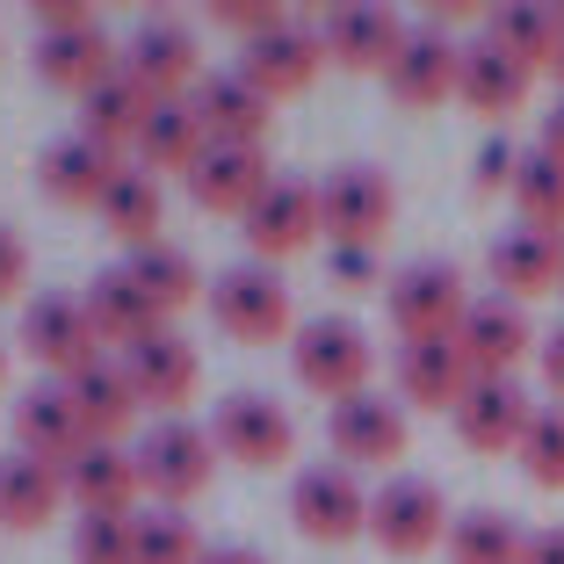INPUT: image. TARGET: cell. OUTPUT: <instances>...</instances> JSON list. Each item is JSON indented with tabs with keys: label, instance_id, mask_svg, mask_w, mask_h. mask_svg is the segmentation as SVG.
<instances>
[{
	"label": "cell",
	"instance_id": "6da1fadb",
	"mask_svg": "<svg viewBox=\"0 0 564 564\" xmlns=\"http://www.w3.org/2000/svg\"><path fill=\"white\" fill-rule=\"evenodd\" d=\"M210 318L217 333H232L239 348H275V340H297V304H290V282L268 275L261 261H232L210 275Z\"/></svg>",
	"mask_w": 564,
	"mask_h": 564
},
{
	"label": "cell",
	"instance_id": "7a4b0ae2",
	"mask_svg": "<svg viewBox=\"0 0 564 564\" xmlns=\"http://www.w3.org/2000/svg\"><path fill=\"white\" fill-rule=\"evenodd\" d=\"M290 369H297L304 391H318L326 405H348L369 391V369H377V348L355 318H304L297 340H290Z\"/></svg>",
	"mask_w": 564,
	"mask_h": 564
},
{
	"label": "cell",
	"instance_id": "3957f363",
	"mask_svg": "<svg viewBox=\"0 0 564 564\" xmlns=\"http://www.w3.org/2000/svg\"><path fill=\"white\" fill-rule=\"evenodd\" d=\"M470 282L456 275L448 261H413L391 275V290H383V312H391V326H399V348L405 340H456L470 318Z\"/></svg>",
	"mask_w": 564,
	"mask_h": 564
},
{
	"label": "cell",
	"instance_id": "277c9868",
	"mask_svg": "<svg viewBox=\"0 0 564 564\" xmlns=\"http://www.w3.org/2000/svg\"><path fill=\"white\" fill-rule=\"evenodd\" d=\"M399 217V188L383 182V166L348 160L318 182V225H326V247H383Z\"/></svg>",
	"mask_w": 564,
	"mask_h": 564
},
{
	"label": "cell",
	"instance_id": "5b68a950",
	"mask_svg": "<svg viewBox=\"0 0 564 564\" xmlns=\"http://www.w3.org/2000/svg\"><path fill=\"white\" fill-rule=\"evenodd\" d=\"M369 507H377V499L362 492V478H355L340 456H333V464H304L297 485H290V521H297V535H312V543H326V550L369 535Z\"/></svg>",
	"mask_w": 564,
	"mask_h": 564
},
{
	"label": "cell",
	"instance_id": "8992f818",
	"mask_svg": "<svg viewBox=\"0 0 564 564\" xmlns=\"http://www.w3.org/2000/svg\"><path fill=\"white\" fill-rule=\"evenodd\" d=\"M210 442H217V456H232L247 470H282L297 456V420L282 413L268 391H225L210 413Z\"/></svg>",
	"mask_w": 564,
	"mask_h": 564
},
{
	"label": "cell",
	"instance_id": "52a82bcc",
	"mask_svg": "<svg viewBox=\"0 0 564 564\" xmlns=\"http://www.w3.org/2000/svg\"><path fill=\"white\" fill-rule=\"evenodd\" d=\"M22 355H30L36 369H51V377L66 383V377H80L87 362H101V333H95V318H87V304L80 297H66V290H44L36 304H22Z\"/></svg>",
	"mask_w": 564,
	"mask_h": 564
},
{
	"label": "cell",
	"instance_id": "ba28073f",
	"mask_svg": "<svg viewBox=\"0 0 564 564\" xmlns=\"http://www.w3.org/2000/svg\"><path fill=\"white\" fill-rule=\"evenodd\" d=\"M138 456V478L160 507H182V499L210 492V470H217V442L210 427H188V420H160L145 442L131 448Z\"/></svg>",
	"mask_w": 564,
	"mask_h": 564
},
{
	"label": "cell",
	"instance_id": "9c48e42d",
	"mask_svg": "<svg viewBox=\"0 0 564 564\" xmlns=\"http://www.w3.org/2000/svg\"><path fill=\"white\" fill-rule=\"evenodd\" d=\"M239 232H247V253L261 268L304 253L318 232H326V225H318V182H304V174H275V182L261 188V203L239 217Z\"/></svg>",
	"mask_w": 564,
	"mask_h": 564
},
{
	"label": "cell",
	"instance_id": "30bf717a",
	"mask_svg": "<svg viewBox=\"0 0 564 564\" xmlns=\"http://www.w3.org/2000/svg\"><path fill=\"white\" fill-rule=\"evenodd\" d=\"M123 73L145 87L152 101H188L203 80V51H196V30L182 15H145L123 44Z\"/></svg>",
	"mask_w": 564,
	"mask_h": 564
},
{
	"label": "cell",
	"instance_id": "8fae6325",
	"mask_svg": "<svg viewBox=\"0 0 564 564\" xmlns=\"http://www.w3.org/2000/svg\"><path fill=\"white\" fill-rule=\"evenodd\" d=\"M123 73V44L101 30L95 15L80 22H58V30H36V80L58 87V95H95L101 80H117Z\"/></svg>",
	"mask_w": 564,
	"mask_h": 564
},
{
	"label": "cell",
	"instance_id": "7c38bea8",
	"mask_svg": "<svg viewBox=\"0 0 564 564\" xmlns=\"http://www.w3.org/2000/svg\"><path fill=\"white\" fill-rule=\"evenodd\" d=\"M448 529H456L448 499L427 478H391L377 492V507H369V543L391 550V557H427V550L448 543Z\"/></svg>",
	"mask_w": 564,
	"mask_h": 564
},
{
	"label": "cell",
	"instance_id": "4fadbf2b",
	"mask_svg": "<svg viewBox=\"0 0 564 564\" xmlns=\"http://www.w3.org/2000/svg\"><path fill=\"white\" fill-rule=\"evenodd\" d=\"M535 413H543V405H535L514 377H478L448 420H456V442H464L470 456H521Z\"/></svg>",
	"mask_w": 564,
	"mask_h": 564
},
{
	"label": "cell",
	"instance_id": "5bb4252c",
	"mask_svg": "<svg viewBox=\"0 0 564 564\" xmlns=\"http://www.w3.org/2000/svg\"><path fill=\"white\" fill-rule=\"evenodd\" d=\"M318 66H326V36H318L312 22H275L268 36L239 44V80L268 101L304 95V87L318 80Z\"/></svg>",
	"mask_w": 564,
	"mask_h": 564
},
{
	"label": "cell",
	"instance_id": "9a60e30c",
	"mask_svg": "<svg viewBox=\"0 0 564 564\" xmlns=\"http://www.w3.org/2000/svg\"><path fill=\"white\" fill-rule=\"evenodd\" d=\"M123 152L95 145V138H58V145L36 152V188H44V203H58V210H101L109 203V188L123 182Z\"/></svg>",
	"mask_w": 564,
	"mask_h": 564
},
{
	"label": "cell",
	"instance_id": "2e32d148",
	"mask_svg": "<svg viewBox=\"0 0 564 564\" xmlns=\"http://www.w3.org/2000/svg\"><path fill=\"white\" fill-rule=\"evenodd\" d=\"M326 434L333 448H340V464L362 470V464H399L405 448H413V427H405V405L399 399H383V391H362V399L348 405H333L326 413Z\"/></svg>",
	"mask_w": 564,
	"mask_h": 564
},
{
	"label": "cell",
	"instance_id": "e0dca14e",
	"mask_svg": "<svg viewBox=\"0 0 564 564\" xmlns=\"http://www.w3.org/2000/svg\"><path fill=\"white\" fill-rule=\"evenodd\" d=\"M318 36H326V58L348 73H391V58L405 51V22L391 15V8H369V0H340V8H326V22H318Z\"/></svg>",
	"mask_w": 564,
	"mask_h": 564
},
{
	"label": "cell",
	"instance_id": "ac0fdd59",
	"mask_svg": "<svg viewBox=\"0 0 564 564\" xmlns=\"http://www.w3.org/2000/svg\"><path fill=\"white\" fill-rule=\"evenodd\" d=\"M123 377H131V391L152 405V413H166V420H182V405L203 391V362H196V348H188L182 333H152V340H138L131 355H123Z\"/></svg>",
	"mask_w": 564,
	"mask_h": 564
},
{
	"label": "cell",
	"instance_id": "d6986e66",
	"mask_svg": "<svg viewBox=\"0 0 564 564\" xmlns=\"http://www.w3.org/2000/svg\"><path fill=\"white\" fill-rule=\"evenodd\" d=\"M456 80H464V44L442 30H413L405 51L391 58V73H383L399 109H442V101H456Z\"/></svg>",
	"mask_w": 564,
	"mask_h": 564
},
{
	"label": "cell",
	"instance_id": "ffe728a7",
	"mask_svg": "<svg viewBox=\"0 0 564 564\" xmlns=\"http://www.w3.org/2000/svg\"><path fill=\"white\" fill-rule=\"evenodd\" d=\"M485 268H492L499 297H550V290H564V232H535V225H514V232H499L492 247H485Z\"/></svg>",
	"mask_w": 564,
	"mask_h": 564
},
{
	"label": "cell",
	"instance_id": "44dd1931",
	"mask_svg": "<svg viewBox=\"0 0 564 564\" xmlns=\"http://www.w3.org/2000/svg\"><path fill=\"white\" fill-rule=\"evenodd\" d=\"M535 340H543V333L529 326V312H521L514 297H499V290L470 304L464 333H456V348H464V362L478 369V377H514V362L535 355Z\"/></svg>",
	"mask_w": 564,
	"mask_h": 564
},
{
	"label": "cell",
	"instance_id": "7402d4cb",
	"mask_svg": "<svg viewBox=\"0 0 564 564\" xmlns=\"http://www.w3.org/2000/svg\"><path fill=\"white\" fill-rule=\"evenodd\" d=\"M15 448L36 456V464H51V470H73L80 448H95L80 413H73V399H66V383H36V391L15 399Z\"/></svg>",
	"mask_w": 564,
	"mask_h": 564
},
{
	"label": "cell",
	"instance_id": "603a6c76",
	"mask_svg": "<svg viewBox=\"0 0 564 564\" xmlns=\"http://www.w3.org/2000/svg\"><path fill=\"white\" fill-rule=\"evenodd\" d=\"M268 182H275V174H268L261 145H210L196 160V174H188V203L210 210V217H247Z\"/></svg>",
	"mask_w": 564,
	"mask_h": 564
},
{
	"label": "cell",
	"instance_id": "cb8c5ba5",
	"mask_svg": "<svg viewBox=\"0 0 564 564\" xmlns=\"http://www.w3.org/2000/svg\"><path fill=\"white\" fill-rule=\"evenodd\" d=\"M391 377H399V399L405 405H420V413H456L464 391L478 383V369L464 362L456 340H405L399 362H391Z\"/></svg>",
	"mask_w": 564,
	"mask_h": 564
},
{
	"label": "cell",
	"instance_id": "d4e9b609",
	"mask_svg": "<svg viewBox=\"0 0 564 564\" xmlns=\"http://www.w3.org/2000/svg\"><path fill=\"white\" fill-rule=\"evenodd\" d=\"M80 304H87V318H95L101 348H123V355H131L138 340H152V333L166 326L160 304H152L145 290L131 282V268H123V261H117V268H95V282L80 290Z\"/></svg>",
	"mask_w": 564,
	"mask_h": 564
},
{
	"label": "cell",
	"instance_id": "484cf974",
	"mask_svg": "<svg viewBox=\"0 0 564 564\" xmlns=\"http://www.w3.org/2000/svg\"><path fill=\"white\" fill-rule=\"evenodd\" d=\"M188 109H196V123L210 131V145H261L268 123H275V101L253 95L239 73H203Z\"/></svg>",
	"mask_w": 564,
	"mask_h": 564
},
{
	"label": "cell",
	"instance_id": "4316f807",
	"mask_svg": "<svg viewBox=\"0 0 564 564\" xmlns=\"http://www.w3.org/2000/svg\"><path fill=\"white\" fill-rule=\"evenodd\" d=\"M66 399H73V413H80V427H87V442H101V448H117L123 434H131V420H138V391H131V377H123V362H87L80 377H66Z\"/></svg>",
	"mask_w": 564,
	"mask_h": 564
},
{
	"label": "cell",
	"instance_id": "83f0119b",
	"mask_svg": "<svg viewBox=\"0 0 564 564\" xmlns=\"http://www.w3.org/2000/svg\"><path fill=\"white\" fill-rule=\"evenodd\" d=\"M58 507H73L66 470H51V464H36V456H22V448H8V456H0V529L36 535L44 521H58Z\"/></svg>",
	"mask_w": 564,
	"mask_h": 564
},
{
	"label": "cell",
	"instance_id": "f1b7e54d",
	"mask_svg": "<svg viewBox=\"0 0 564 564\" xmlns=\"http://www.w3.org/2000/svg\"><path fill=\"white\" fill-rule=\"evenodd\" d=\"M138 492H145V478H138V456L131 448H80V464L66 470V499L80 507V514H138Z\"/></svg>",
	"mask_w": 564,
	"mask_h": 564
},
{
	"label": "cell",
	"instance_id": "f546056e",
	"mask_svg": "<svg viewBox=\"0 0 564 564\" xmlns=\"http://www.w3.org/2000/svg\"><path fill=\"white\" fill-rule=\"evenodd\" d=\"M485 44H499L514 66H529V73H557V58H564V22H557V8L514 0V8H492V15H485Z\"/></svg>",
	"mask_w": 564,
	"mask_h": 564
},
{
	"label": "cell",
	"instance_id": "4dcf8cb0",
	"mask_svg": "<svg viewBox=\"0 0 564 564\" xmlns=\"http://www.w3.org/2000/svg\"><path fill=\"white\" fill-rule=\"evenodd\" d=\"M210 152V131L196 123V109L188 101H160L152 109V123L138 131V145H131V166H145V174H196V160Z\"/></svg>",
	"mask_w": 564,
	"mask_h": 564
},
{
	"label": "cell",
	"instance_id": "1f68e13d",
	"mask_svg": "<svg viewBox=\"0 0 564 564\" xmlns=\"http://www.w3.org/2000/svg\"><path fill=\"white\" fill-rule=\"evenodd\" d=\"M529 66H514L499 44H464V80H456V101L464 109H478V117H514L521 101H529Z\"/></svg>",
	"mask_w": 564,
	"mask_h": 564
},
{
	"label": "cell",
	"instance_id": "d6a6232c",
	"mask_svg": "<svg viewBox=\"0 0 564 564\" xmlns=\"http://www.w3.org/2000/svg\"><path fill=\"white\" fill-rule=\"evenodd\" d=\"M152 109H160V101H152L131 73H117V80H101L95 95H80V138L123 152V145H138V131L152 123Z\"/></svg>",
	"mask_w": 564,
	"mask_h": 564
},
{
	"label": "cell",
	"instance_id": "836d02e7",
	"mask_svg": "<svg viewBox=\"0 0 564 564\" xmlns=\"http://www.w3.org/2000/svg\"><path fill=\"white\" fill-rule=\"evenodd\" d=\"M101 225H109V239H123V247H160V217H166V196H160V174H145V166H123V182L109 188V203H101Z\"/></svg>",
	"mask_w": 564,
	"mask_h": 564
},
{
	"label": "cell",
	"instance_id": "e575fe53",
	"mask_svg": "<svg viewBox=\"0 0 564 564\" xmlns=\"http://www.w3.org/2000/svg\"><path fill=\"white\" fill-rule=\"evenodd\" d=\"M123 268H131V282H138V290H145L152 304H160V318L188 312V304L203 297V268L188 261L182 247H166V239H160V247H138V253H131V261H123Z\"/></svg>",
	"mask_w": 564,
	"mask_h": 564
},
{
	"label": "cell",
	"instance_id": "d590c367",
	"mask_svg": "<svg viewBox=\"0 0 564 564\" xmlns=\"http://www.w3.org/2000/svg\"><path fill=\"white\" fill-rule=\"evenodd\" d=\"M521 550H529V529L499 507H470L448 529V564H521Z\"/></svg>",
	"mask_w": 564,
	"mask_h": 564
},
{
	"label": "cell",
	"instance_id": "8d00e7d4",
	"mask_svg": "<svg viewBox=\"0 0 564 564\" xmlns=\"http://www.w3.org/2000/svg\"><path fill=\"white\" fill-rule=\"evenodd\" d=\"M131 535H138V564H203L210 557L203 535H196V521H188L182 507H138Z\"/></svg>",
	"mask_w": 564,
	"mask_h": 564
},
{
	"label": "cell",
	"instance_id": "74e56055",
	"mask_svg": "<svg viewBox=\"0 0 564 564\" xmlns=\"http://www.w3.org/2000/svg\"><path fill=\"white\" fill-rule=\"evenodd\" d=\"M514 210H521V225H535V232H564V160H550L543 145L521 152Z\"/></svg>",
	"mask_w": 564,
	"mask_h": 564
},
{
	"label": "cell",
	"instance_id": "f35d334b",
	"mask_svg": "<svg viewBox=\"0 0 564 564\" xmlns=\"http://www.w3.org/2000/svg\"><path fill=\"white\" fill-rule=\"evenodd\" d=\"M73 564H138L131 514H80L73 521Z\"/></svg>",
	"mask_w": 564,
	"mask_h": 564
},
{
	"label": "cell",
	"instance_id": "ab89813d",
	"mask_svg": "<svg viewBox=\"0 0 564 564\" xmlns=\"http://www.w3.org/2000/svg\"><path fill=\"white\" fill-rule=\"evenodd\" d=\"M521 470H529V485H543V492H564V405H543L529 427V442H521Z\"/></svg>",
	"mask_w": 564,
	"mask_h": 564
},
{
	"label": "cell",
	"instance_id": "60d3db41",
	"mask_svg": "<svg viewBox=\"0 0 564 564\" xmlns=\"http://www.w3.org/2000/svg\"><path fill=\"white\" fill-rule=\"evenodd\" d=\"M210 22H217V30H232L239 44H253V36H268L275 22H290V15H282L275 0H217Z\"/></svg>",
	"mask_w": 564,
	"mask_h": 564
},
{
	"label": "cell",
	"instance_id": "b9f144b4",
	"mask_svg": "<svg viewBox=\"0 0 564 564\" xmlns=\"http://www.w3.org/2000/svg\"><path fill=\"white\" fill-rule=\"evenodd\" d=\"M514 174H521V152L507 145V138H485V145H478V166H470V188H478V196H492V188H514Z\"/></svg>",
	"mask_w": 564,
	"mask_h": 564
},
{
	"label": "cell",
	"instance_id": "7bdbcfd3",
	"mask_svg": "<svg viewBox=\"0 0 564 564\" xmlns=\"http://www.w3.org/2000/svg\"><path fill=\"white\" fill-rule=\"evenodd\" d=\"M326 268H333L340 290H369V282H377V247H333Z\"/></svg>",
	"mask_w": 564,
	"mask_h": 564
},
{
	"label": "cell",
	"instance_id": "ee69618b",
	"mask_svg": "<svg viewBox=\"0 0 564 564\" xmlns=\"http://www.w3.org/2000/svg\"><path fill=\"white\" fill-rule=\"evenodd\" d=\"M22 275H30V247H22L15 225H0V297H15Z\"/></svg>",
	"mask_w": 564,
	"mask_h": 564
},
{
	"label": "cell",
	"instance_id": "f6af8a7d",
	"mask_svg": "<svg viewBox=\"0 0 564 564\" xmlns=\"http://www.w3.org/2000/svg\"><path fill=\"white\" fill-rule=\"evenodd\" d=\"M535 369H543V383H550V391H564V318L543 333V340H535Z\"/></svg>",
	"mask_w": 564,
	"mask_h": 564
},
{
	"label": "cell",
	"instance_id": "bcb514c9",
	"mask_svg": "<svg viewBox=\"0 0 564 564\" xmlns=\"http://www.w3.org/2000/svg\"><path fill=\"white\" fill-rule=\"evenodd\" d=\"M521 564H564V521H550V529H529V550H521Z\"/></svg>",
	"mask_w": 564,
	"mask_h": 564
},
{
	"label": "cell",
	"instance_id": "7dc6e473",
	"mask_svg": "<svg viewBox=\"0 0 564 564\" xmlns=\"http://www.w3.org/2000/svg\"><path fill=\"white\" fill-rule=\"evenodd\" d=\"M543 152H550V160H564V101L543 117Z\"/></svg>",
	"mask_w": 564,
	"mask_h": 564
},
{
	"label": "cell",
	"instance_id": "c3c4849f",
	"mask_svg": "<svg viewBox=\"0 0 564 564\" xmlns=\"http://www.w3.org/2000/svg\"><path fill=\"white\" fill-rule=\"evenodd\" d=\"M203 564H268V557H261V550H247V543H225V550H210Z\"/></svg>",
	"mask_w": 564,
	"mask_h": 564
},
{
	"label": "cell",
	"instance_id": "681fc988",
	"mask_svg": "<svg viewBox=\"0 0 564 564\" xmlns=\"http://www.w3.org/2000/svg\"><path fill=\"white\" fill-rule=\"evenodd\" d=\"M0 383H8V348H0Z\"/></svg>",
	"mask_w": 564,
	"mask_h": 564
},
{
	"label": "cell",
	"instance_id": "f907efd6",
	"mask_svg": "<svg viewBox=\"0 0 564 564\" xmlns=\"http://www.w3.org/2000/svg\"><path fill=\"white\" fill-rule=\"evenodd\" d=\"M557 87H564V58H557Z\"/></svg>",
	"mask_w": 564,
	"mask_h": 564
}]
</instances>
